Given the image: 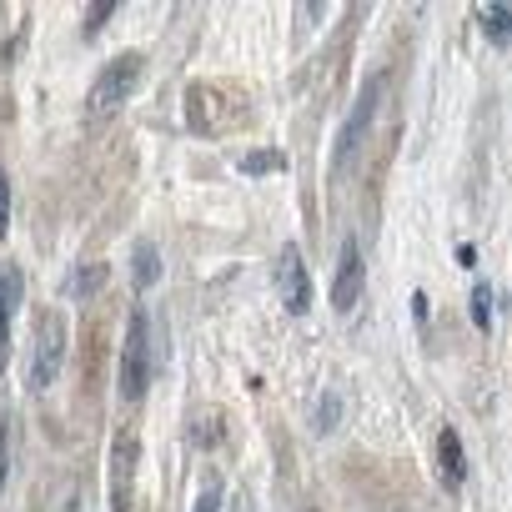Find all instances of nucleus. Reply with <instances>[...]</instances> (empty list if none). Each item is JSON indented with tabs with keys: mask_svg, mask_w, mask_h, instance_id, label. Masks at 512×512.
Wrapping results in <instances>:
<instances>
[{
	"mask_svg": "<svg viewBox=\"0 0 512 512\" xmlns=\"http://www.w3.org/2000/svg\"><path fill=\"white\" fill-rule=\"evenodd\" d=\"M131 282H136V292H151L161 282V251L151 241H141L136 256H131Z\"/></svg>",
	"mask_w": 512,
	"mask_h": 512,
	"instance_id": "nucleus-10",
	"label": "nucleus"
},
{
	"mask_svg": "<svg viewBox=\"0 0 512 512\" xmlns=\"http://www.w3.org/2000/svg\"><path fill=\"white\" fill-rule=\"evenodd\" d=\"M101 282H106V267H81V272L71 277V287H66V292H71L76 302H91Z\"/></svg>",
	"mask_w": 512,
	"mask_h": 512,
	"instance_id": "nucleus-14",
	"label": "nucleus"
},
{
	"mask_svg": "<svg viewBox=\"0 0 512 512\" xmlns=\"http://www.w3.org/2000/svg\"><path fill=\"white\" fill-rule=\"evenodd\" d=\"M11 231V176L0 171V236Z\"/></svg>",
	"mask_w": 512,
	"mask_h": 512,
	"instance_id": "nucleus-18",
	"label": "nucleus"
},
{
	"mask_svg": "<svg viewBox=\"0 0 512 512\" xmlns=\"http://www.w3.org/2000/svg\"><path fill=\"white\" fill-rule=\"evenodd\" d=\"M477 21H482V31H487L492 46H502V41L512 36V11L502 6V0H487V6L477 11Z\"/></svg>",
	"mask_w": 512,
	"mask_h": 512,
	"instance_id": "nucleus-11",
	"label": "nucleus"
},
{
	"mask_svg": "<svg viewBox=\"0 0 512 512\" xmlns=\"http://www.w3.org/2000/svg\"><path fill=\"white\" fill-rule=\"evenodd\" d=\"M272 287H277V297H282V307H287L292 317H302V312L312 307V277H307V267H302V251H297V246H282V251H277Z\"/></svg>",
	"mask_w": 512,
	"mask_h": 512,
	"instance_id": "nucleus-5",
	"label": "nucleus"
},
{
	"mask_svg": "<svg viewBox=\"0 0 512 512\" xmlns=\"http://www.w3.org/2000/svg\"><path fill=\"white\" fill-rule=\"evenodd\" d=\"M191 512H221V487H216V482H206V487H201V497H196V507H191Z\"/></svg>",
	"mask_w": 512,
	"mask_h": 512,
	"instance_id": "nucleus-19",
	"label": "nucleus"
},
{
	"mask_svg": "<svg viewBox=\"0 0 512 512\" xmlns=\"http://www.w3.org/2000/svg\"><path fill=\"white\" fill-rule=\"evenodd\" d=\"M437 462H442V477H447V487H462V482H467V457H462V437H457L452 427H442V432H437Z\"/></svg>",
	"mask_w": 512,
	"mask_h": 512,
	"instance_id": "nucleus-8",
	"label": "nucleus"
},
{
	"mask_svg": "<svg viewBox=\"0 0 512 512\" xmlns=\"http://www.w3.org/2000/svg\"><path fill=\"white\" fill-rule=\"evenodd\" d=\"M337 417H342V397H337V392H327V397H322V412H317V432H332V427H337Z\"/></svg>",
	"mask_w": 512,
	"mask_h": 512,
	"instance_id": "nucleus-16",
	"label": "nucleus"
},
{
	"mask_svg": "<svg viewBox=\"0 0 512 512\" xmlns=\"http://www.w3.org/2000/svg\"><path fill=\"white\" fill-rule=\"evenodd\" d=\"M66 362V322L61 312H41L36 337H31V392H51Z\"/></svg>",
	"mask_w": 512,
	"mask_h": 512,
	"instance_id": "nucleus-2",
	"label": "nucleus"
},
{
	"mask_svg": "<svg viewBox=\"0 0 512 512\" xmlns=\"http://www.w3.org/2000/svg\"><path fill=\"white\" fill-rule=\"evenodd\" d=\"M141 71H146V61L136 56V51H126V56H111L101 71H96V81H91V121H106V116H116L126 101H131V91H136V81H141Z\"/></svg>",
	"mask_w": 512,
	"mask_h": 512,
	"instance_id": "nucleus-1",
	"label": "nucleus"
},
{
	"mask_svg": "<svg viewBox=\"0 0 512 512\" xmlns=\"http://www.w3.org/2000/svg\"><path fill=\"white\" fill-rule=\"evenodd\" d=\"M11 462H16V417H0V487L11 482Z\"/></svg>",
	"mask_w": 512,
	"mask_h": 512,
	"instance_id": "nucleus-13",
	"label": "nucleus"
},
{
	"mask_svg": "<svg viewBox=\"0 0 512 512\" xmlns=\"http://www.w3.org/2000/svg\"><path fill=\"white\" fill-rule=\"evenodd\" d=\"M16 307H21V267H0V347L11 337Z\"/></svg>",
	"mask_w": 512,
	"mask_h": 512,
	"instance_id": "nucleus-9",
	"label": "nucleus"
},
{
	"mask_svg": "<svg viewBox=\"0 0 512 512\" xmlns=\"http://www.w3.org/2000/svg\"><path fill=\"white\" fill-rule=\"evenodd\" d=\"M146 382H151V322L146 312L136 307L126 317V347H121V397L126 402H141L146 397Z\"/></svg>",
	"mask_w": 512,
	"mask_h": 512,
	"instance_id": "nucleus-3",
	"label": "nucleus"
},
{
	"mask_svg": "<svg viewBox=\"0 0 512 512\" xmlns=\"http://www.w3.org/2000/svg\"><path fill=\"white\" fill-rule=\"evenodd\" d=\"M382 71H372L362 86H357V101H352V111H347V126L337 131V146H332V161L337 166H347V156L362 146V136H367V126H372V116H377V101H382Z\"/></svg>",
	"mask_w": 512,
	"mask_h": 512,
	"instance_id": "nucleus-4",
	"label": "nucleus"
},
{
	"mask_svg": "<svg viewBox=\"0 0 512 512\" xmlns=\"http://www.w3.org/2000/svg\"><path fill=\"white\" fill-rule=\"evenodd\" d=\"M136 457H141L136 437H131V432H121V437L111 442V457H106V482H111V512H131V482H136Z\"/></svg>",
	"mask_w": 512,
	"mask_h": 512,
	"instance_id": "nucleus-6",
	"label": "nucleus"
},
{
	"mask_svg": "<svg viewBox=\"0 0 512 512\" xmlns=\"http://www.w3.org/2000/svg\"><path fill=\"white\" fill-rule=\"evenodd\" d=\"M111 16H116V6H111V0H96V11L86 16V36H96V31L111 21Z\"/></svg>",
	"mask_w": 512,
	"mask_h": 512,
	"instance_id": "nucleus-17",
	"label": "nucleus"
},
{
	"mask_svg": "<svg viewBox=\"0 0 512 512\" xmlns=\"http://www.w3.org/2000/svg\"><path fill=\"white\" fill-rule=\"evenodd\" d=\"M457 262L462 267H477V246H457Z\"/></svg>",
	"mask_w": 512,
	"mask_h": 512,
	"instance_id": "nucleus-20",
	"label": "nucleus"
},
{
	"mask_svg": "<svg viewBox=\"0 0 512 512\" xmlns=\"http://www.w3.org/2000/svg\"><path fill=\"white\" fill-rule=\"evenodd\" d=\"M287 166V156L282 151H251L246 161H241V171L246 176H267V171H282Z\"/></svg>",
	"mask_w": 512,
	"mask_h": 512,
	"instance_id": "nucleus-15",
	"label": "nucleus"
},
{
	"mask_svg": "<svg viewBox=\"0 0 512 512\" xmlns=\"http://www.w3.org/2000/svg\"><path fill=\"white\" fill-rule=\"evenodd\" d=\"M467 312H472V327H477V332H492V287H487V282H472Z\"/></svg>",
	"mask_w": 512,
	"mask_h": 512,
	"instance_id": "nucleus-12",
	"label": "nucleus"
},
{
	"mask_svg": "<svg viewBox=\"0 0 512 512\" xmlns=\"http://www.w3.org/2000/svg\"><path fill=\"white\" fill-rule=\"evenodd\" d=\"M362 282H367L362 246L347 236V241H342V256H337V277H332V307H337V312H352L357 297H362Z\"/></svg>",
	"mask_w": 512,
	"mask_h": 512,
	"instance_id": "nucleus-7",
	"label": "nucleus"
}]
</instances>
